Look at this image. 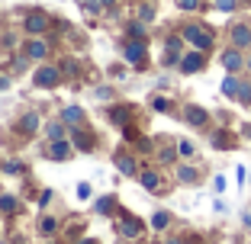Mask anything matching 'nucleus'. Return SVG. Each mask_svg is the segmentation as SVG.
Instances as JSON below:
<instances>
[{"instance_id":"obj_29","label":"nucleus","mask_w":251,"mask_h":244,"mask_svg":"<svg viewBox=\"0 0 251 244\" xmlns=\"http://www.w3.org/2000/svg\"><path fill=\"white\" fill-rule=\"evenodd\" d=\"M10 87V81H3V77H0V90H7Z\"/></svg>"},{"instance_id":"obj_18","label":"nucleus","mask_w":251,"mask_h":244,"mask_svg":"<svg viewBox=\"0 0 251 244\" xmlns=\"http://www.w3.org/2000/svg\"><path fill=\"white\" fill-rule=\"evenodd\" d=\"M55 228H58V219H52V215H45L42 222H39V231H42V235H52Z\"/></svg>"},{"instance_id":"obj_25","label":"nucleus","mask_w":251,"mask_h":244,"mask_svg":"<svg viewBox=\"0 0 251 244\" xmlns=\"http://www.w3.org/2000/svg\"><path fill=\"white\" fill-rule=\"evenodd\" d=\"M216 7H219V10H226V13H229V10L235 7V0H216Z\"/></svg>"},{"instance_id":"obj_4","label":"nucleus","mask_w":251,"mask_h":244,"mask_svg":"<svg viewBox=\"0 0 251 244\" xmlns=\"http://www.w3.org/2000/svg\"><path fill=\"white\" fill-rule=\"evenodd\" d=\"M126 61H129V65H145V48H142V45H135V42H129L126 45Z\"/></svg>"},{"instance_id":"obj_2","label":"nucleus","mask_w":251,"mask_h":244,"mask_svg":"<svg viewBox=\"0 0 251 244\" xmlns=\"http://www.w3.org/2000/svg\"><path fill=\"white\" fill-rule=\"evenodd\" d=\"M32 84H36V87H55V84H58V67H52V65L39 67L36 77H32Z\"/></svg>"},{"instance_id":"obj_3","label":"nucleus","mask_w":251,"mask_h":244,"mask_svg":"<svg viewBox=\"0 0 251 244\" xmlns=\"http://www.w3.org/2000/svg\"><path fill=\"white\" fill-rule=\"evenodd\" d=\"M45 29H49V16H45V13L26 16V32H29V36H42Z\"/></svg>"},{"instance_id":"obj_31","label":"nucleus","mask_w":251,"mask_h":244,"mask_svg":"<svg viewBox=\"0 0 251 244\" xmlns=\"http://www.w3.org/2000/svg\"><path fill=\"white\" fill-rule=\"evenodd\" d=\"M77 244H94V241H77Z\"/></svg>"},{"instance_id":"obj_21","label":"nucleus","mask_w":251,"mask_h":244,"mask_svg":"<svg viewBox=\"0 0 251 244\" xmlns=\"http://www.w3.org/2000/svg\"><path fill=\"white\" fill-rule=\"evenodd\" d=\"M222 90H226L229 96H235L238 93V81H235V77H226V81H222Z\"/></svg>"},{"instance_id":"obj_7","label":"nucleus","mask_w":251,"mask_h":244,"mask_svg":"<svg viewBox=\"0 0 251 244\" xmlns=\"http://www.w3.org/2000/svg\"><path fill=\"white\" fill-rule=\"evenodd\" d=\"M26 55H29V58H45V55H49V45H45L42 39H32V42L26 45Z\"/></svg>"},{"instance_id":"obj_10","label":"nucleus","mask_w":251,"mask_h":244,"mask_svg":"<svg viewBox=\"0 0 251 244\" xmlns=\"http://www.w3.org/2000/svg\"><path fill=\"white\" fill-rule=\"evenodd\" d=\"M142 186H145V190H151V193H158V186H161V177H158L155 170H145V174H142Z\"/></svg>"},{"instance_id":"obj_12","label":"nucleus","mask_w":251,"mask_h":244,"mask_svg":"<svg viewBox=\"0 0 251 244\" xmlns=\"http://www.w3.org/2000/svg\"><path fill=\"white\" fill-rule=\"evenodd\" d=\"M116 164H119V170H123L126 177H135V161H132L129 155H119V157H116Z\"/></svg>"},{"instance_id":"obj_13","label":"nucleus","mask_w":251,"mask_h":244,"mask_svg":"<svg viewBox=\"0 0 251 244\" xmlns=\"http://www.w3.org/2000/svg\"><path fill=\"white\" fill-rule=\"evenodd\" d=\"M187 122H190V126H203V122H206V112L200 110V106H190V110H187Z\"/></svg>"},{"instance_id":"obj_24","label":"nucleus","mask_w":251,"mask_h":244,"mask_svg":"<svg viewBox=\"0 0 251 244\" xmlns=\"http://www.w3.org/2000/svg\"><path fill=\"white\" fill-rule=\"evenodd\" d=\"M3 170H7V174H20V161H7V164H3Z\"/></svg>"},{"instance_id":"obj_5","label":"nucleus","mask_w":251,"mask_h":244,"mask_svg":"<svg viewBox=\"0 0 251 244\" xmlns=\"http://www.w3.org/2000/svg\"><path fill=\"white\" fill-rule=\"evenodd\" d=\"M142 228H145V225H142L139 219H123V225H119V231H123L126 238H139Z\"/></svg>"},{"instance_id":"obj_17","label":"nucleus","mask_w":251,"mask_h":244,"mask_svg":"<svg viewBox=\"0 0 251 244\" xmlns=\"http://www.w3.org/2000/svg\"><path fill=\"white\" fill-rule=\"evenodd\" d=\"M110 122H116V126H126V122H129V110H123V106H116V110L110 112Z\"/></svg>"},{"instance_id":"obj_14","label":"nucleus","mask_w":251,"mask_h":244,"mask_svg":"<svg viewBox=\"0 0 251 244\" xmlns=\"http://www.w3.org/2000/svg\"><path fill=\"white\" fill-rule=\"evenodd\" d=\"M45 132H49V138H52V141H61V138H65V119H61V122H49Z\"/></svg>"},{"instance_id":"obj_11","label":"nucleus","mask_w":251,"mask_h":244,"mask_svg":"<svg viewBox=\"0 0 251 244\" xmlns=\"http://www.w3.org/2000/svg\"><path fill=\"white\" fill-rule=\"evenodd\" d=\"M61 119H65L68 126H81V119H84V112L77 110V106H68V110L61 112Z\"/></svg>"},{"instance_id":"obj_6","label":"nucleus","mask_w":251,"mask_h":244,"mask_svg":"<svg viewBox=\"0 0 251 244\" xmlns=\"http://www.w3.org/2000/svg\"><path fill=\"white\" fill-rule=\"evenodd\" d=\"M45 155H49V157H68V155H71V145H68L65 138H61V141H52V145L45 148Z\"/></svg>"},{"instance_id":"obj_8","label":"nucleus","mask_w":251,"mask_h":244,"mask_svg":"<svg viewBox=\"0 0 251 244\" xmlns=\"http://www.w3.org/2000/svg\"><path fill=\"white\" fill-rule=\"evenodd\" d=\"M180 67H184L187 74H193V71H200V67H203V55L200 52H193V55H187L184 61H180Z\"/></svg>"},{"instance_id":"obj_15","label":"nucleus","mask_w":251,"mask_h":244,"mask_svg":"<svg viewBox=\"0 0 251 244\" xmlns=\"http://www.w3.org/2000/svg\"><path fill=\"white\" fill-rule=\"evenodd\" d=\"M222 65L229 67V71H238V67H242V58H238V52H226L222 55Z\"/></svg>"},{"instance_id":"obj_23","label":"nucleus","mask_w":251,"mask_h":244,"mask_svg":"<svg viewBox=\"0 0 251 244\" xmlns=\"http://www.w3.org/2000/svg\"><path fill=\"white\" fill-rule=\"evenodd\" d=\"M151 225H155V228H164V225H168V212H158L155 219H151Z\"/></svg>"},{"instance_id":"obj_27","label":"nucleus","mask_w":251,"mask_h":244,"mask_svg":"<svg viewBox=\"0 0 251 244\" xmlns=\"http://www.w3.org/2000/svg\"><path fill=\"white\" fill-rule=\"evenodd\" d=\"M77 196H81V200H90V186L81 183V186H77Z\"/></svg>"},{"instance_id":"obj_28","label":"nucleus","mask_w":251,"mask_h":244,"mask_svg":"<svg viewBox=\"0 0 251 244\" xmlns=\"http://www.w3.org/2000/svg\"><path fill=\"white\" fill-rule=\"evenodd\" d=\"M180 177H184V180H193V177H197V174H193L190 167H180Z\"/></svg>"},{"instance_id":"obj_20","label":"nucleus","mask_w":251,"mask_h":244,"mask_svg":"<svg viewBox=\"0 0 251 244\" xmlns=\"http://www.w3.org/2000/svg\"><path fill=\"white\" fill-rule=\"evenodd\" d=\"M232 39H235V45H248V42H251V32L245 29V26H235V32H232Z\"/></svg>"},{"instance_id":"obj_16","label":"nucleus","mask_w":251,"mask_h":244,"mask_svg":"<svg viewBox=\"0 0 251 244\" xmlns=\"http://www.w3.org/2000/svg\"><path fill=\"white\" fill-rule=\"evenodd\" d=\"M20 129H23V132H36V129H39V116H36V112H29V116H23Z\"/></svg>"},{"instance_id":"obj_26","label":"nucleus","mask_w":251,"mask_h":244,"mask_svg":"<svg viewBox=\"0 0 251 244\" xmlns=\"http://www.w3.org/2000/svg\"><path fill=\"white\" fill-rule=\"evenodd\" d=\"M177 3H180L184 10H197V7H200V0H177Z\"/></svg>"},{"instance_id":"obj_1","label":"nucleus","mask_w":251,"mask_h":244,"mask_svg":"<svg viewBox=\"0 0 251 244\" xmlns=\"http://www.w3.org/2000/svg\"><path fill=\"white\" fill-rule=\"evenodd\" d=\"M184 36H187V42H193V45H197L200 52L213 45V36H209L206 29H200V26H187V29H184Z\"/></svg>"},{"instance_id":"obj_19","label":"nucleus","mask_w":251,"mask_h":244,"mask_svg":"<svg viewBox=\"0 0 251 244\" xmlns=\"http://www.w3.org/2000/svg\"><path fill=\"white\" fill-rule=\"evenodd\" d=\"M16 209H20L16 196H0V212H16Z\"/></svg>"},{"instance_id":"obj_22","label":"nucleus","mask_w":251,"mask_h":244,"mask_svg":"<svg viewBox=\"0 0 251 244\" xmlns=\"http://www.w3.org/2000/svg\"><path fill=\"white\" fill-rule=\"evenodd\" d=\"M151 106H155L158 112H164V110H171V103L168 100H164V96H155V100H151Z\"/></svg>"},{"instance_id":"obj_30","label":"nucleus","mask_w":251,"mask_h":244,"mask_svg":"<svg viewBox=\"0 0 251 244\" xmlns=\"http://www.w3.org/2000/svg\"><path fill=\"white\" fill-rule=\"evenodd\" d=\"M100 3H103V7H110V3H113V0H100Z\"/></svg>"},{"instance_id":"obj_9","label":"nucleus","mask_w":251,"mask_h":244,"mask_svg":"<svg viewBox=\"0 0 251 244\" xmlns=\"http://www.w3.org/2000/svg\"><path fill=\"white\" fill-rule=\"evenodd\" d=\"M74 148L94 151V135H87V132H74Z\"/></svg>"}]
</instances>
